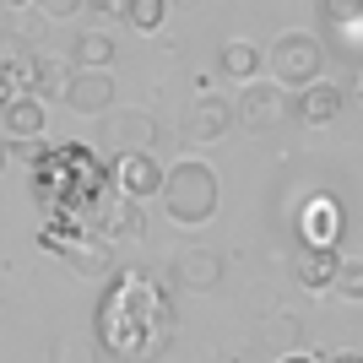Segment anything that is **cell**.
Listing matches in <instances>:
<instances>
[{"instance_id":"obj_4","label":"cell","mask_w":363,"mask_h":363,"mask_svg":"<svg viewBox=\"0 0 363 363\" xmlns=\"http://www.w3.org/2000/svg\"><path fill=\"white\" fill-rule=\"evenodd\" d=\"M320 28L331 49H342L347 60H363V0H320Z\"/></svg>"},{"instance_id":"obj_28","label":"cell","mask_w":363,"mask_h":363,"mask_svg":"<svg viewBox=\"0 0 363 363\" xmlns=\"http://www.w3.org/2000/svg\"><path fill=\"white\" fill-rule=\"evenodd\" d=\"M277 363H315V358H303V352H288V358H277Z\"/></svg>"},{"instance_id":"obj_1","label":"cell","mask_w":363,"mask_h":363,"mask_svg":"<svg viewBox=\"0 0 363 363\" xmlns=\"http://www.w3.org/2000/svg\"><path fill=\"white\" fill-rule=\"evenodd\" d=\"M98 336H104L108 352H120L130 363H147L168 347V336H174V315H168L163 293L152 288L147 277H120L114 293H108L104 315H98Z\"/></svg>"},{"instance_id":"obj_12","label":"cell","mask_w":363,"mask_h":363,"mask_svg":"<svg viewBox=\"0 0 363 363\" xmlns=\"http://www.w3.org/2000/svg\"><path fill=\"white\" fill-rule=\"evenodd\" d=\"M33 82H38V55L0 49V104H11V98L33 92Z\"/></svg>"},{"instance_id":"obj_7","label":"cell","mask_w":363,"mask_h":363,"mask_svg":"<svg viewBox=\"0 0 363 363\" xmlns=\"http://www.w3.org/2000/svg\"><path fill=\"white\" fill-rule=\"evenodd\" d=\"M298 239L309 250H336V239H342V206L331 196H309L298 212Z\"/></svg>"},{"instance_id":"obj_10","label":"cell","mask_w":363,"mask_h":363,"mask_svg":"<svg viewBox=\"0 0 363 363\" xmlns=\"http://www.w3.org/2000/svg\"><path fill=\"white\" fill-rule=\"evenodd\" d=\"M108 136L120 152H152L157 147V120L141 114V108H120V114L108 108Z\"/></svg>"},{"instance_id":"obj_16","label":"cell","mask_w":363,"mask_h":363,"mask_svg":"<svg viewBox=\"0 0 363 363\" xmlns=\"http://www.w3.org/2000/svg\"><path fill=\"white\" fill-rule=\"evenodd\" d=\"M260 55L255 44H244V38H228L223 44V55H217V65H223V76H233V82H255L260 76Z\"/></svg>"},{"instance_id":"obj_9","label":"cell","mask_w":363,"mask_h":363,"mask_svg":"<svg viewBox=\"0 0 363 363\" xmlns=\"http://www.w3.org/2000/svg\"><path fill=\"white\" fill-rule=\"evenodd\" d=\"M174 282L190 293H212V288H223V260L212 250H179L174 255Z\"/></svg>"},{"instance_id":"obj_11","label":"cell","mask_w":363,"mask_h":363,"mask_svg":"<svg viewBox=\"0 0 363 363\" xmlns=\"http://www.w3.org/2000/svg\"><path fill=\"white\" fill-rule=\"evenodd\" d=\"M228 125H233V108H228L223 98L206 92V98H196L190 114H184V141H217Z\"/></svg>"},{"instance_id":"obj_23","label":"cell","mask_w":363,"mask_h":363,"mask_svg":"<svg viewBox=\"0 0 363 363\" xmlns=\"http://www.w3.org/2000/svg\"><path fill=\"white\" fill-rule=\"evenodd\" d=\"M108 239H130V233H136V201H125L120 212L108 217V228H104Z\"/></svg>"},{"instance_id":"obj_13","label":"cell","mask_w":363,"mask_h":363,"mask_svg":"<svg viewBox=\"0 0 363 363\" xmlns=\"http://www.w3.org/2000/svg\"><path fill=\"white\" fill-rule=\"evenodd\" d=\"M336 266H342V255H336V250H309V244H303L298 260H293V277H298L309 293H325V288L336 282Z\"/></svg>"},{"instance_id":"obj_3","label":"cell","mask_w":363,"mask_h":363,"mask_svg":"<svg viewBox=\"0 0 363 363\" xmlns=\"http://www.w3.org/2000/svg\"><path fill=\"white\" fill-rule=\"evenodd\" d=\"M320 65H325V44L315 33H282L272 49V71L282 87H309L320 82Z\"/></svg>"},{"instance_id":"obj_29","label":"cell","mask_w":363,"mask_h":363,"mask_svg":"<svg viewBox=\"0 0 363 363\" xmlns=\"http://www.w3.org/2000/svg\"><path fill=\"white\" fill-rule=\"evenodd\" d=\"M6 157H11V141H0V174H6Z\"/></svg>"},{"instance_id":"obj_5","label":"cell","mask_w":363,"mask_h":363,"mask_svg":"<svg viewBox=\"0 0 363 363\" xmlns=\"http://www.w3.org/2000/svg\"><path fill=\"white\" fill-rule=\"evenodd\" d=\"M163 174L168 168H157V157L152 152H120L114 157V184H120V196L125 201H152V196H163Z\"/></svg>"},{"instance_id":"obj_25","label":"cell","mask_w":363,"mask_h":363,"mask_svg":"<svg viewBox=\"0 0 363 363\" xmlns=\"http://www.w3.org/2000/svg\"><path fill=\"white\" fill-rule=\"evenodd\" d=\"M82 6H87V0H38V11H44L49 22H65V16H76Z\"/></svg>"},{"instance_id":"obj_19","label":"cell","mask_w":363,"mask_h":363,"mask_svg":"<svg viewBox=\"0 0 363 363\" xmlns=\"http://www.w3.org/2000/svg\"><path fill=\"white\" fill-rule=\"evenodd\" d=\"M163 11H168V0H125L120 16H125L136 33H157V28H163Z\"/></svg>"},{"instance_id":"obj_26","label":"cell","mask_w":363,"mask_h":363,"mask_svg":"<svg viewBox=\"0 0 363 363\" xmlns=\"http://www.w3.org/2000/svg\"><path fill=\"white\" fill-rule=\"evenodd\" d=\"M92 11H125V0H87Z\"/></svg>"},{"instance_id":"obj_31","label":"cell","mask_w":363,"mask_h":363,"mask_svg":"<svg viewBox=\"0 0 363 363\" xmlns=\"http://www.w3.org/2000/svg\"><path fill=\"white\" fill-rule=\"evenodd\" d=\"M16 6H22V0H16Z\"/></svg>"},{"instance_id":"obj_27","label":"cell","mask_w":363,"mask_h":363,"mask_svg":"<svg viewBox=\"0 0 363 363\" xmlns=\"http://www.w3.org/2000/svg\"><path fill=\"white\" fill-rule=\"evenodd\" d=\"M347 87H352V92H358V98H363V65H358V71H352V82H347Z\"/></svg>"},{"instance_id":"obj_15","label":"cell","mask_w":363,"mask_h":363,"mask_svg":"<svg viewBox=\"0 0 363 363\" xmlns=\"http://www.w3.org/2000/svg\"><path fill=\"white\" fill-rule=\"evenodd\" d=\"M342 87H331V82H309L303 87V98H298V120L303 125H325V120H336L342 114Z\"/></svg>"},{"instance_id":"obj_8","label":"cell","mask_w":363,"mask_h":363,"mask_svg":"<svg viewBox=\"0 0 363 363\" xmlns=\"http://www.w3.org/2000/svg\"><path fill=\"white\" fill-rule=\"evenodd\" d=\"M65 104H71L76 114H87V120L108 114V108H114V76L108 71H82V65H76L71 87H65Z\"/></svg>"},{"instance_id":"obj_6","label":"cell","mask_w":363,"mask_h":363,"mask_svg":"<svg viewBox=\"0 0 363 363\" xmlns=\"http://www.w3.org/2000/svg\"><path fill=\"white\" fill-rule=\"evenodd\" d=\"M233 114H239V125L244 130H277V125H282V114H288V92L277 87H266V82H255V87H244V98H239V108H233Z\"/></svg>"},{"instance_id":"obj_30","label":"cell","mask_w":363,"mask_h":363,"mask_svg":"<svg viewBox=\"0 0 363 363\" xmlns=\"http://www.w3.org/2000/svg\"><path fill=\"white\" fill-rule=\"evenodd\" d=\"M331 363H363V358H352V352H347V358H331Z\"/></svg>"},{"instance_id":"obj_21","label":"cell","mask_w":363,"mask_h":363,"mask_svg":"<svg viewBox=\"0 0 363 363\" xmlns=\"http://www.w3.org/2000/svg\"><path fill=\"white\" fill-rule=\"evenodd\" d=\"M71 266L82 277H108V250H98V244H76V250H71Z\"/></svg>"},{"instance_id":"obj_18","label":"cell","mask_w":363,"mask_h":363,"mask_svg":"<svg viewBox=\"0 0 363 363\" xmlns=\"http://www.w3.org/2000/svg\"><path fill=\"white\" fill-rule=\"evenodd\" d=\"M71 65H60V60H44L38 55V82H33V98H65V87H71Z\"/></svg>"},{"instance_id":"obj_20","label":"cell","mask_w":363,"mask_h":363,"mask_svg":"<svg viewBox=\"0 0 363 363\" xmlns=\"http://www.w3.org/2000/svg\"><path fill=\"white\" fill-rule=\"evenodd\" d=\"M260 336H266V347H282V358H288V347H298L303 325H298L293 315H272L266 325H260Z\"/></svg>"},{"instance_id":"obj_2","label":"cell","mask_w":363,"mask_h":363,"mask_svg":"<svg viewBox=\"0 0 363 363\" xmlns=\"http://www.w3.org/2000/svg\"><path fill=\"white\" fill-rule=\"evenodd\" d=\"M163 212L174 217V223H184V228L206 223V217L217 212V179H212V168L196 163V157H184V163L168 168V174H163Z\"/></svg>"},{"instance_id":"obj_14","label":"cell","mask_w":363,"mask_h":363,"mask_svg":"<svg viewBox=\"0 0 363 363\" xmlns=\"http://www.w3.org/2000/svg\"><path fill=\"white\" fill-rule=\"evenodd\" d=\"M0 130H11L16 141H33L38 130H44V104H38L33 92H22V98H11V104H0Z\"/></svg>"},{"instance_id":"obj_22","label":"cell","mask_w":363,"mask_h":363,"mask_svg":"<svg viewBox=\"0 0 363 363\" xmlns=\"http://www.w3.org/2000/svg\"><path fill=\"white\" fill-rule=\"evenodd\" d=\"M342 298H352V303H363V260H342L336 266V282H331Z\"/></svg>"},{"instance_id":"obj_24","label":"cell","mask_w":363,"mask_h":363,"mask_svg":"<svg viewBox=\"0 0 363 363\" xmlns=\"http://www.w3.org/2000/svg\"><path fill=\"white\" fill-rule=\"evenodd\" d=\"M98 352L92 342H60V352H55V363H98Z\"/></svg>"},{"instance_id":"obj_17","label":"cell","mask_w":363,"mask_h":363,"mask_svg":"<svg viewBox=\"0 0 363 363\" xmlns=\"http://www.w3.org/2000/svg\"><path fill=\"white\" fill-rule=\"evenodd\" d=\"M71 60L82 65V71H108V60H114V38H108L104 28H87L82 38H76Z\"/></svg>"}]
</instances>
